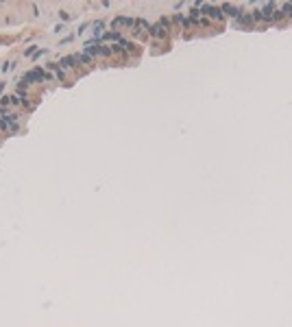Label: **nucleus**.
Instances as JSON below:
<instances>
[{
	"label": "nucleus",
	"instance_id": "1",
	"mask_svg": "<svg viewBox=\"0 0 292 327\" xmlns=\"http://www.w3.org/2000/svg\"><path fill=\"white\" fill-rule=\"evenodd\" d=\"M111 26L113 29H133L135 26V20L133 18H127V15H120V18H116L111 22Z\"/></svg>",
	"mask_w": 292,
	"mask_h": 327
},
{
	"label": "nucleus",
	"instance_id": "2",
	"mask_svg": "<svg viewBox=\"0 0 292 327\" xmlns=\"http://www.w3.org/2000/svg\"><path fill=\"white\" fill-rule=\"evenodd\" d=\"M46 68H48V70H50V74H52L55 79H61V81L65 79V70H63V68H61L59 63H48Z\"/></svg>",
	"mask_w": 292,
	"mask_h": 327
},
{
	"label": "nucleus",
	"instance_id": "3",
	"mask_svg": "<svg viewBox=\"0 0 292 327\" xmlns=\"http://www.w3.org/2000/svg\"><path fill=\"white\" fill-rule=\"evenodd\" d=\"M59 66H61L63 70H70V68H76L79 63H76V57L70 55V57H61V59H59Z\"/></svg>",
	"mask_w": 292,
	"mask_h": 327
},
{
	"label": "nucleus",
	"instance_id": "4",
	"mask_svg": "<svg viewBox=\"0 0 292 327\" xmlns=\"http://www.w3.org/2000/svg\"><path fill=\"white\" fill-rule=\"evenodd\" d=\"M148 31H150L153 37H164V35H166V29H164L161 24H155V26H150Z\"/></svg>",
	"mask_w": 292,
	"mask_h": 327
},
{
	"label": "nucleus",
	"instance_id": "5",
	"mask_svg": "<svg viewBox=\"0 0 292 327\" xmlns=\"http://www.w3.org/2000/svg\"><path fill=\"white\" fill-rule=\"evenodd\" d=\"M102 40H107V42H118V44L122 42V37H120V33H118V31H111V33H105V35H102Z\"/></svg>",
	"mask_w": 292,
	"mask_h": 327
},
{
	"label": "nucleus",
	"instance_id": "6",
	"mask_svg": "<svg viewBox=\"0 0 292 327\" xmlns=\"http://www.w3.org/2000/svg\"><path fill=\"white\" fill-rule=\"evenodd\" d=\"M138 33H144V31H148L150 29V24L146 22V20H135V26H133Z\"/></svg>",
	"mask_w": 292,
	"mask_h": 327
},
{
	"label": "nucleus",
	"instance_id": "7",
	"mask_svg": "<svg viewBox=\"0 0 292 327\" xmlns=\"http://www.w3.org/2000/svg\"><path fill=\"white\" fill-rule=\"evenodd\" d=\"M76 57V63H92V59L94 57H90L87 52H79V55H74Z\"/></svg>",
	"mask_w": 292,
	"mask_h": 327
},
{
	"label": "nucleus",
	"instance_id": "8",
	"mask_svg": "<svg viewBox=\"0 0 292 327\" xmlns=\"http://www.w3.org/2000/svg\"><path fill=\"white\" fill-rule=\"evenodd\" d=\"M13 66H15L13 61H7V63H2V68H0V70H2V72H11V70H13Z\"/></svg>",
	"mask_w": 292,
	"mask_h": 327
},
{
	"label": "nucleus",
	"instance_id": "9",
	"mask_svg": "<svg viewBox=\"0 0 292 327\" xmlns=\"http://www.w3.org/2000/svg\"><path fill=\"white\" fill-rule=\"evenodd\" d=\"M92 29H94V33H96V35H100V31H102V22H94V24H92Z\"/></svg>",
	"mask_w": 292,
	"mask_h": 327
},
{
	"label": "nucleus",
	"instance_id": "10",
	"mask_svg": "<svg viewBox=\"0 0 292 327\" xmlns=\"http://www.w3.org/2000/svg\"><path fill=\"white\" fill-rule=\"evenodd\" d=\"M59 15H61V20H70V18H72L68 11H59Z\"/></svg>",
	"mask_w": 292,
	"mask_h": 327
},
{
	"label": "nucleus",
	"instance_id": "11",
	"mask_svg": "<svg viewBox=\"0 0 292 327\" xmlns=\"http://www.w3.org/2000/svg\"><path fill=\"white\" fill-rule=\"evenodd\" d=\"M61 31H65V26H63V24H57V26H55V33H61Z\"/></svg>",
	"mask_w": 292,
	"mask_h": 327
}]
</instances>
